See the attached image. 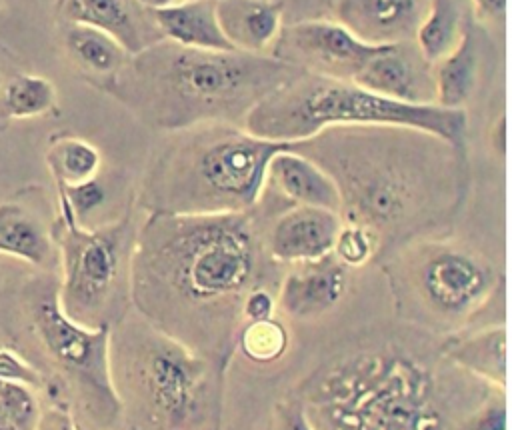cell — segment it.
<instances>
[{
	"label": "cell",
	"mask_w": 512,
	"mask_h": 430,
	"mask_svg": "<svg viewBox=\"0 0 512 430\" xmlns=\"http://www.w3.org/2000/svg\"><path fill=\"white\" fill-rule=\"evenodd\" d=\"M56 106L54 84L36 74H18L4 88V110L10 118H36Z\"/></svg>",
	"instance_id": "22"
},
{
	"label": "cell",
	"mask_w": 512,
	"mask_h": 430,
	"mask_svg": "<svg viewBox=\"0 0 512 430\" xmlns=\"http://www.w3.org/2000/svg\"><path fill=\"white\" fill-rule=\"evenodd\" d=\"M354 82L394 100L436 104L434 64L416 40L380 44Z\"/></svg>",
	"instance_id": "10"
},
{
	"label": "cell",
	"mask_w": 512,
	"mask_h": 430,
	"mask_svg": "<svg viewBox=\"0 0 512 430\" xmlns=\"http://www.w3.org/2000/svg\"><path fill=\"white\" fill-rule=\"evenodd\" d=\"M342 230L340 212L318 206H292L266 234V252L276 262L302 264L330 256Z\"/></svg>",
	"instance_id": "11"
},
{
	"label": "cell",
	"mask_w": 512,
	"mask_h": 430,
	"mask_svg": "<svg viewBox=\"0 0 512 430\" xmlns=\"http://www.w3.org/2000/svg\"><path fill=\"white\" fill-rule=\"evenodd\" d=\"M432 0H334L330 16L370 44L414 40Z\"/></svg>",
	"instance_id": "12"
},
{
	"label": "cell",
	"mask_w": 512,
	"mask_h": 430,
	"mask_svg": "<svg viewBox=\"0 0 512 430\" xmlns=\"http://www.w3.org/2000/svg\"><path fill=\"white\" fill-rule=\"evenodd\" d=\"M266 186L294 206H318L334 212L342 210V194L332 174L314 158L298 150V146L274 154L268 166Z\"/></svg>",
	"instance_id": "13"
},
{
	"label": "cell",
	"mask_w": 512,
	"mask_h": 430,
	"mask_svg": "<svg viewBox=\"0 0 512 430\" xmlns=\"http://www.w3.org/2000/svg\"><path fill=\"white\" fill-rule=\"evenodd\" d=\"M300 68L274 56L150 44L112 78V92L144 122L184 130L246 120L248 112Z\"/></svg>",
	"instance_id": "2"
},
{
	"label": "cell",
	"mask_w": 512,
	"mask_h": 430,
	"mask_svg": "<svg viewBox=\"0 0 512 430\" xmlns=\"http://www.w3.org/2000/svg\"><path fill=\"white\" fill-rule=\"evenodd\" d=\"M474 22L470 0H432L414 40L422 54L436 64L460 46Z\"/></svg>",
	"instance_id": "19"
},
{
	"label": "cell",
	"mask_w": 512,
	"mask_h": 430,
	"mask_svg": "<svg viewBox=\"0 0 512 430\" xmlns=\"http://www.w3.org/2000/svg\"><path fill=\"white\" fill-rule=\"evenodd\" d=\"M236 344L240 352L254 364H270L288 348V332L274 316L262 320H246L238 330Z\"/></svg>",
	"instance_id": "23"
},
{
	"label": "cell",
	"mask_w": 512,
	"mask_h": 430,
	"mask_svg": "<svg viewBox=\"0 0 512 430\" xmlns=\"http://www.w3.org/2000/svg\"><path fill=\"white\" fill-rule=\"evenodd\" d=\"M0 254L48 266L54 260V236L24 204L6 200L0 204Z\"/></svg>",
	"instance_id": "18"
},
{
	"label": "cell",
	"mask_w": 512,
	"mask_h": 430,
	"mask_svg": "<svg viewBox=\"0 0 512 430\" xmlns=\"http://www.w3.org/2000/svg\"><path fill=\"white\" fill-rule=\"evenodd\" d=\"M504 34L488 30L478 20L460 46L434 64L436 104L466 110L480 90L502 70Z\"/></svg>",
	"instance_id": "9"
},
{
	"label": "cell",
	"mask_w": 512,
	"mask_h": 430,
	"mask_svg": "<svg viewBox=\"0 0 512 430\" xmlns=\"http://www.w3.org/2000/svg\"><path fill=\"white\" fill-rule=\"evenodd\" d=\"M276 428L278 430H316L300 400L280 402L276 406Z\"/></svg>",
	"instance_id": "28"
},
{
	"label": "cell",
	"mask_w": 512,
	"mask_h": 430,
	"mask_svg": "<svg viewBox=\"0 0 512 430\" xmlns=\"http://www.w3.org/2000/svg\"><path fill=\"white\" fill-rule=\"evenodd\" d=\"M54 240L62 262L60 302L68 316L86 326H112L124 308V280L130 282V260L136 234L130 218L102 228H84L62 194Z\"/></svg>",
	"instance_id": "7"
},
{
	"label": "cell",
	"mask_w": 512,
	"mask_h": 430,
	"mask_svg": "<svg viewBox=\"0 0 512 430\" xmlns=\"http://www.w3.org/2000/svg\"><path fill=\"white\" fill-rule=\"evenodd\" d=\"M40 414L34 388L0 380V430H36Z\"/></svg>",
	"instance_id": "24"
},
{
	"label": "cell",
	"mask_w": 512,
	"mask_h": 430,
	"mask_svg": "<svg viewBox=\"0 0 512 430\" xmlns=\"http://www.w3.org/2000/svg\"><path fill=\"white\" fill-rule=\"evenodd\" d=\"M476 20L496 34L506 32V0H470Z\"/></svg>",
	"instance_id": "27"
},
{
	"label": "cell",
	"mask_w": 512,
	"mask_h": 430,
	"mask_svg": "<svg viewBox=\"0 0 512 430\" xmlns=\"http://www.w3.org/2000/svg\"><path fill=\"white\" fill-rule=\"evenodd\" d=\"M140 6L138 0H62L60 10L66 22L88 24L112 34L134 56L150 46Z\"/></svg>",
	"instance_id": "17"
},
{
	"label": "cell",
	"mask_w": 512,
	"mask_h": 430,
	"mask_svg": "<svg viewBox=\"0 0 512 430\" xmlns=\"http://www.w3.org/2000/svg\"><path fill=\"white\" fill-rule=\"evenodd\" d=\"M150 14L158 30L178 46L220 52L234 50L218 24L214 0H182L150 10Z\"/></svg>",
	"instance_id": "15"
},
{
	"label": "cell",
	"mask_w": 512,
	"mask_h": 430,
	"mask_svg": "<svg viewBox=\"0 0 512 430\" xmlns=\"http://www.w3.org/2000/svg\"><path fill=\"white\" fill-rule=\"evenodd\" d=\"M298 146L228 122L184 128L150 168L140 204L166 214L250 212L264 196L276 152Z\"/></svg>",
	"instance_id": "4"
},
{
	"label": "cell",
	"mask_w": 512,
	"mask_h": 430,
	"mask_svg": "<svg viewBox=\"0 0 512 430\" xmlns=\"http://www.w3.org/2000/svg\"><path fill=\"white\" fill-rule=\"evenodd\" d=\"M266 244L250 212H148L130 260L138 314L226 368Z\"/></svg>",
	"instance_id": "1"
},
{
	"label": "cell",
	"mask_w": 512,
	"mask_h": 430,
	"mask_svg": "<svg viewBox=\"0 0 512 430\" xmlns=\"http://www.w3.org/2000/svg\"><path fill=\"white\" fill-rule=\"evenodd\" d=\"M378 46L332 16H312L282 26L272 56L306 72L354 82Z\"/></svg>",
	"instance_id": "8"
},
{
	"label": "cell",
	"mask_w": 512,
	"mask_h": 430,
	"mask_svg": "<svg viewBox=\"0 0 512 430\" xmlns=\"http://www.w3.org/2000/svg\"><path fill=\"white\" fill-rule=\"evenodd\" d=\"M20 312L28 336L56 376L98 424H112L122 412L110 366L112 326H86L68 316L60 282L52 276H34L22 286Z\"/></svg>",
	"instance_id": "6"
},
{
	"label": "cell",
	"mask_w": 512,
	"mask_h": 430,
	"mask_svg": "<svg viewBox=\"0 0 512 430\" xmlns=\"http://www.w3.org/2000/svg\"><path fill=\"white\" fill-rule=\"evenodd\" d=\"M274 296L264 290V288H254L248 292V296L244 298L242 304V316L246 320H262V318H270L274 312Z\"/></svg>",
	"instance_id": "29"
},
{
	"label": "cell",
	"mask_w": 512,
	"mask_h": 430,
	"mask_svg": "<svg viewBox=\"0 0 512 430\" xmlns=\"http://www.w3.org/2000/svg\"><path fill=\"white\" fill-rule=\"evenodd\" d=\"M36 430H78V428H76L72 416L64 408L54 406L40 414Z\"/></svg>",
	"instance_id": "30"
},
{
	"label": "cell",
	"mask_w": 512,
	"mask_h": 430,
	"mask_svg": "<svg viewBox=\"0 0 512 430\" xmlns=\"http://www.w3.org/2000/svg\"><path fill=\"white\" fill-rule=\"evenodd\" d=\"M344 274L328 256L302 262L280 286V304L294 318H310L328 310L340 296Z\"/></svg>",
	"instance_id": "16"
},
{
	"label": "cell",
	"mask_w": 512,
	"mask_h": 430,
	"mask_svg": "<svg viewBox=\"0 0 512 430\" xmlns=\"http://www.w3.org/2000/svg\"><path fill=\"white\" fill-rule=\"evenodd\" d=\"M330 2H332V4H334V0H330ZM330 10H332V8H330Z\"/></svg>",
	"instance_id": "31"
},
{
	"label": "cell",
	"mask_w": 512,
	"mask_h": 430,
	"mask_svg": "<svg viewBox=\"0 0 512 430\" xmlns=\"http://www.w3.org/2000/svg\"><path fill=\"white\" fill-rule=\"evenodd\" d=\"M0 380L26 384L30 388H40L44 384L40 368L8 346H0Z\"/></svg>",
	"instance_id": "26"
},
{
	"label": "cell",
	"mask_w": 512,
	"mask_h": 430,
	"mask_svg": "<svg viewBox=\"0 0 512 430\" xmlns=\"http://www.w3.org/2000/svg\"><path fill=\"white\" fill-rule=\"evenodd\" d=\"M64 46L82 70L110 80L130 58L128 50L112 34L88 24L68 22L64 28Z\"/></svg>",
	"instance_id": "20"
},
{
	"label": "cell",
	"mask_w": 512,
	"mask_h": 430,
	"mask_svg": "<svg viewBox=\"0 0 512 430\" xmlns=\"http://www.w3.org/2000/svg\"><path fill=\"white\" fill-rule=\"evenodd\" d=\"M112 330L110 366L136 430H218L224 366L142 318Z\"/></svg>",
	"instance_id": "3"
},
{
	"label": "cell",
	"mask_w": 512,
	"mask_h": 430,
	"mask_svg": "<svg viewBox=\"0 0 512 430\" xmlns=\"http://www.w3.org/2000/svg\"><path fill=\"white\" fill-rule=\"evenodd\" d=\"M218 24L234 50L262 56L282 30V0H214Z\"/></svg>",
	"instance_id": "14"
},
{
	"label": "cell",
	"mask_w": 512,
	"mask_h": 430,
	"mask_svg": "<svg viewBox=\"0 0 512 430\" xmlns=\"http://www.w3.org/2000/svg\"><path fill=\"white\" fill-rule=\"evenodd\" d=\"M348 126H404L466 148L470 118L466 110L402 102L352 80L298 70L266 94L244 120V128L254 136L290 144H302L330 128Z\"/></svg>",
	"instance_id": "5"
},
{
	"label": "cell",
	"mask_w": 512,
	"mask_h": 430,
	"mask_svg": "<svg viewBox=\"0 0 512 430\" xmlns=\"http://www.w3.org/2000/svg\"><path fill=\"white\" fill-rule=\"evenodd\" d=\"M0 6H2V0H0Z\"/></svg>",
	"instance_id": "33"
},
{
	"label": "cell",
	"mask_w": 512,
	"mask_h": 430,
	"mask_svg": "<svg viewBox=\"0 0 512 430\" xmlns=\"http://www.w3.org/2000/svg\"><path fill=\"white\" fill-rule=\"evenodd\" d=\"M46 162L58 186H74L96 178L102 156L94 144L76 136H64L50 144Z\"/></svg>",
	"instance_id": "21"
},
{
	"label": "cell",
	"mask_w": 512,
	"mask_h": 430,
	"mask_svg": "<svg viewBox=\"0 0 512 430\" xmlns=\"http://www.w3.org/2000/svg\"><path fill=\"white\" fill-rule=\"evenodd\" d=\"M58 194L66 198L78 222H84L106 200V188L98 178H90L74 186H58Z\"/></svg>",
	"instance_id": "25"
},
{
	"label": "cell",
	"mask_w": 512,
	"mask_h": 430,
	"mask_svg": "<svg viewBox=\"0 0 512 430\" xmlns=\"http://www.w3.org/2000/svg\"><path fill=\"white\" fill-rule=\"evenodd\" d=\"M176 2H182V0H176Z\"/></svg>",
	"instance_id": "32"
}]
</instances>
